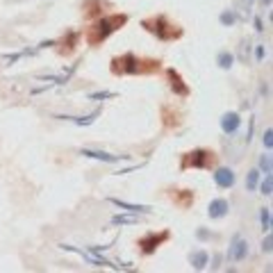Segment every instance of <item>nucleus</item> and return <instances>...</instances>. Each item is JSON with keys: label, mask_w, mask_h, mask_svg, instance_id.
Here are the masks:
<instances>
[{"label": "nucleus", "mask_w": 273, "mask_h": 273, "mask_svg": "<svg viewBox=\"0 0 273 273\" xmlns=\"http://www.w3.org/2000/svg\"><path fill=\"white\" fill-rule=\"evenodd\" d=\"M128 23V16L125 14H112V16H101L87 30V43L89 46H98L101 41H105L109 34H114L116 30H121L123 25Z\"/></svg>", "instance_id": "f257e3e1"}, {"label": "nucleus", "mask_w": 273, "mask_h": 273, "mask_svg": "<svg viewBox=\"0 0 273 273\" xmlns=\"http://www.w3.org/2000/svg\"><path fill=\"white\" fill-rule=\"evenodd\" d=\"M141 25H143V28H146L148 32H153V34L157 36V39H162V41H173V39L182 36V30H180L178 25H173L167 16L146 18V21H143Z\"/></svg>", "instance_id": "f03ea898"}, {"label": "nucleus", "mask_w": 273, "mask_h": 273, "mask_svg": "<svg viewBox=\"0 0 273 273\" xmlns=\"http://www.w3.org/2000/svg\"><path fill=\"white\" fill-rule=\"evenodd\" d=\"M214 164V153L205 148H196L182 155V169H209Z\"/></svg>", "instance_id": "7ed1b4c3"}, {"label": "nucleus", "mask_w": 273, "mask_h": 273, "mask_svg": "<svg viewBox=\"0 0 273 273\" xmlns=\"http://www.w3.org/2000/svg\"><path fill=\"white\" fill-rule=\"evenodd\" d=\"M139 62L136 60V55L132 53H125L121 57H114L112 60V73L114 75H135L139 73Z\"/></svg>", "instance_id": "20e7f679"}, {"label": "nucleus", "mask_w": 273, "mask_h": 273, "mask_svg": "<svg viewBox=\"0 0 273 273\" xmlns=\"http://www.w3.org/2000/svg\"><path fill=\"white\" fill-rule=\"evenodd\" d=\"M171 237V232H160V235H153V232H150V235H146V237H141L139 239V246H141V253L143 255H150V253H155V250L160 248V243H164L167 241V239Z\"/></svg>", "instance_id": "39448f33"}, {"label": "nucleus", "mask_w": 273, "mask_h": 273, "mask_svg": "<svg viewBox=\"0 0 273 273\" xmlns=\"http://www.w3.org/2000/svg\"><path fill=\"white\" fill-rule=\"evenodd\" d=\"M246 255H248V243H246V239L235 237L232 239V246L228 248V260L241 262V260H246Z\"/></svg>", "instance_id": "423d86ee"}, {"label": "nucleus", "mask_w": 273, "mask_h": 273, "mask_svg": "<svg viewBox=\"0 0 273 273\" xmlns=\"http://www.w3.org/2000/svg\"><path fill=\"white\" fill-rule=\"evenodd\" d=\"M214 182L219 184L221 189L232 187V184H235V173H232V169H216V173H214Z\"/></svg>", "instance_id": "0eeeda50"}, {"label": "nucleus", "mask_w": 273, "mask_h": 273, "mask_svg": "<svg viewBox=\"0 0 273 273\" xmlns=\"http://www.w3.org/2000/svg\"><path fill=\"white\" fill-rule=\"evenodd\" d=\"M228 209H230V205H228V201H223V198H216V201L209 203V219H223L228 214Z\"/></svg>", "instance_id": "6e6552de"}, {"label": "nucleus", "mask_w": 273, "mask_h": 273, "mask_svg": "<svg viewBox=\"0 0 273 273\" xmlns=\"http://www.w3.org/2000/svg\"><path fill=\"white\" fill-rule=\"evenodd\" d=\"M169 84H171V89L173 94H178V96H189V87L182 82V77L178 75V71H169Z\"/></svg>", "instance_id": "1a4fd4ad"}, {"label": "nucleus", "mask_w": 273, "mask_h": 273, "mask_svg": "<svg viewBox=\"0 0 273 273\" xmlns=\"http://www.w3.org/2000/svg\"><path fill=\"white\" fill-rule=\"evenodd\" d=\"M171 198H173V203H175L178 207H189L191 203H194V194H191L189 189H178V191H173Z\"/></svg>", "instance_id": "9d476101"}, {"label": "nucleus", "mask_w": 273, "mask_h": 273, "mask_svg": "<svg viewBox=\"0 0 273 273\" xmlns=\"http://www.w3.org/2000/svg\"><path fill=\"white\" fill-rule=\"evenodd\" d=\"M239 123H241V119H239V114H235V112L226 114V116L221 119V128H223V132H237Z\"/></svg>", "instance_id": "9b49d317"}, {"label": "nucleus", "mask_w": 273, "mask_h": 273, "mask_svg": "<svg viewBox=\"0 0 273 273\" xmlns=\"http://www.w3.org/2000/svg\"><path fill=\"white\" fill-rule=\"evenodd\" d=\"M84 157H94V160H102V162H109V164H114V162H119L121 157H116V155H109V153H101V150H82Z\"/></svg>", "instance_id": "f8f14e48"}, {"label": "nucleus", "mask_w": 273, "mask_h": 273, "mask_svg": "<svg viewBox=\"0 0 273 273\" xmlns=\"http://www.w3.org/2000/svg\"><path fill=\"white\" fill-rule=\"evenodd\" d=\"M102 7H105V2L102 0H87L84 2V9H87V16H101L102 14Z\"/></svg>", "instance_id": "ddd939ff"}, {"label": "nucleus", "mask_w": 273, "mask_h": 273, "mask_svg": "<svg viewBox=\"0 0 273 273\" xmlns=\"http://www.w3.org/2000/svg\"><path fill=\"white\" fill-rule=\"evenodd\" d=\"M207 253L205 250H196V253H191V264L196 269H205V264H207Z\"/></svg>", "instance_id": "4468645a"}, {"label": "nucleus", "mask_w": 273, "mask_h": 273, "mask_svg": "<svg viewBox=\"0 0 273 273\" xmlns=\"http://www.w3.org/2000/svg\"><path fill=\"white\" fill-rule=\"evenodd\" d=\"M112 203H116L119 207H125L128 212H150V207H146V205H132V203H123V201H116V198H112Z\"/></svg>", "instance_id": "2eb2a0df"}, {"label": "nucleus", "mask_w": 273, "mask_h": 273, "mask_svg": "<svg viewBox=\"0 0 273 273\" xmlns=\"http://www.w3.org/2000/svg\"><path fill=\"white\" fill-rule=\"evenodd\" d=\"M75 41H77V34H75V32H71V34L66 36V41H62V43H66V48H62L60 53H64V55L73 53V48H75Z\"/></svg>", "instance_id": "dca6fc26"}, {"label": "nucleus", "mask_w": 273, "mask_h": 273, "mask_svg": "<svg viewBox=\"0 0 273 273\" xmlns=\"http://www.w3.org/2000/svg\"><path fill=\"white\" fill-rule=\"evenodd\" d=\"M219 66L221 68H230L232 66V55L230 53H221L219 55Z\"/></svg>", "instance_id": "f3484780"}, {"label": "nucleus", "mask_w": 273, "mask_h": 273, "mask_svg": "<svg viewBox=\"0 0 273 273\" xmlns=\"http://www.w3.org/2000/svg\"><path fill=\"white\" fill-rule=\"evenodd\" d=\"M257 180H260V171H250L248 173V180H246V187H248V189H255Z\"/></svg>", "instance_id": "a211bd4d"}, {"label": "nucleus", "mask_w": 273, "mask_h": 273, "mask_svg": "<svg viewBox=\"0 0 273 273\" xmlns=\"http://www.w3.org/2000/svg\"><path fill=\"white\" fill-rule=\"evenodd\" d=\"M262 226L267 228V230L271 228V212H269V207L262 209Z\"/></svg>", "instance_id": "6ab92c4d"}, {"label": "nucleus", "mask_w": 273, "mask_h": 273, "mask_svg": "<svg viewBox=\"0 0 273 273\" xmlns=\"http://www.w3.org/2000/svg\"><path fill=\"white\" fill-rule=\"evenodd\" d=\"M271 187H273V180H271V175H267V180L262 182V194H271Z\"/></svg>", "instance_id": "aec40b11"}, {"label": "nucleus", "mask_w": 273, "mask_h": 273, "mask_svg": "<svg viewBox=\"0 0 273 273\" xmlns=\"http://www.w3.org/2000/svg\"><path fill=\"white\" fill-rule=\"evenodd\" d=\"M221 23H223V25H232V23H235V14H232V12L221 14Z\"/></svg>", "instance_id": "412c9836"}, {"label": "nucleus", "mask_w": 273, "mask_h": 273, "mask_svg": "<svg viewBox=\"0 0 273 273\" xmlns=\"http://www.w3.org/2000/svg\"><path fill=\"white\" fill-rule=\"evenodd\" d=\"M260 164H262V169H264L267 173H271V160H269V155H264V157H262Z\"/></svg>", "instance_id": "4be33fe9"}, {"label": "nucleus", "mask_w": 273, "mask_h": 273, "mask_svg": "<svg viewBox=\"0 0 273 273\" xmlns=\"http://www.w3.org/2000/svg\"><path fill=\"white\" fill-rule=\"evenodd\" d=\"M135 221L136 219H130V216H116V219H114V223H119V226H121V223H135Z\"/></svg>", "instance_id": "5701e85b"}, {"label": "nucleus", "mask_w": 273, "mask_h": 273, "mask_svg": "<svg viewBox=\"0 0 273 273\" xmlns=\"http://www.w3.org/2000/svg\"><path fill=\"white\" fill-rule=\"evenodd\" d=\"M271 135H273L271 130H267V132H264V146H267L269 150H271V146H273V141H271Z\"/></svg>", "instance_id": "b1692460"}, {"label": "nucleus", "mask_w": 273, "mask_h": 273, "mask_svg": "<svg viewBox=\"0 0 273 273\" xmlns=\"http://www.w3.org/2000/svg\"><path fill=\"white\" fill-rule=\"evenodd\" d=\"M262 250H267V253H269V250H271V235H269V237H267V241L262 243Z\"/></svg>", "instance_id": "393cba45"}, {"label": "nucleus", "mask_w": 273, "mask_h": 273, "mask_svg": "<svg viewBox=\"0 0 273 273\" xmlns=\"http://www.w3.org/2000/svg\"><path fill=\"white\" fill-rule=\"evenodd\" d=\"M269 2H271V0H264V5H269Z\"/></svg>", "instance_id": "a878e982"}]
</instances>
